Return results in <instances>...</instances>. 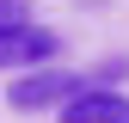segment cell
<instances>
[{
  "mask_svg": "<svg viewBox=\"0 0 129 123\" xmlns=\"http://www.w3.org/2000/svg\"><path fill=\"white\" fill-rule=\"evenodd\" d=\"M25 19V0H0V25H19Z\"/></svg>",
  "mask_w": 129,
  "mask_h": 123,
  "instance_id": "cell-4",
  "label": "cell"
},
{
  "mask_svg": "<svg viewBox=\"0 0 129 123\" xmlns=\"http://www.w3.org/2000/svg\"><path fill=\"white\" fill-rule=\"evenodd\" d=\"M61 123H129V92H117V86H74L61 99Z\"/></svg>",
  "mask_w": 129,
  "mask_h": 123,
  "instance_id": "cell-2",
  "label": "cell"
},
{
  "mask_svg": "<svg viewBox=\"0 0 129 123\" xmlns=\"http://www.w3.org/2000/svg\"><path fill=\"white\" fill-rule=\"evenodd\" d=\"M74 86H80V80H74L68 68H49V61H43V68H31L25 80H12L6 105H12V111H43V105H61Z\"/></svg>",
  "mask_w": 129,
  "mask_h": 123,
  "instance_id": "cell-3",
  "label": "cell"
},
{
  "mask_svg": "<svg viewBox=\"0 0 129 123\" xmlns=\"http://www.w3.org/2000/svg\"><path fill=\"white\" fill-rule=\"evenodd\" d=\"M55 31H43V25H0V68H43V61H55Z\"/></svg>",
  "mask_w": 129,
  "mask_h": 123,
  "instance_id": "cell-1",
  "label": "cell"
}]
</instances>
